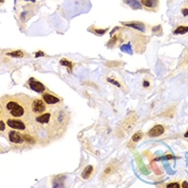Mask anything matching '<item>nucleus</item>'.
Instances as JSON below:
<instances>
[{"label":"nucleus","instance_id":"f257e3e1","mask_svg":"<svg viewBox=\"0 0 188 188\" xmlns=\"http://www.w3.org/2000/svg\"><path fill=\"white\" fill-rule=\"evenodd\" d=\"M24 97H12L2 101V114L8 115V118H24L30 113L29 102H25Z\"/></svg>","mask_w":188,"mask_h":188},{"label":"nucleus","instance_id":"f03ea898","mask_svg":"<svg viewBox=\"0 0 188 188\" xmlns=\"http://www.w3.org/2000/svg\"><path fill=\"white\" fill-rule=\"evenodd\" d=\"M45 104L46 103H45L44 100L34 99L31 104V112L34 113V114H42V113L45 112V110H46Z\"/></svg>","mask_w":188,"mask_h":188},{"label":"nucleus","instance_id":"7ed1b4c3","mask_svg":"<svg viewBox=\"0 0 188 188\" xmlns=\"http://www.w3.org/2000/svg\"><path fill=\"white\" fill-rule=\"evenodd\" d=\"M7 125L10 128H12V129L22 130V131L26 129V125H25V123L19 118H11V117H10V118L7 119Z\"/></svg>","mask_w":188,"mask_h":188},{"label":"nucleus","instance_id":"20e7f679","mask_svg":"<svg viewBox=\"0 0 188 188\" xmlns=\"http://www.w3.org/2000/svg\"><path fill=\"white\" fill-rule=\"evenodd\" d=\"M29 86H30V88H31L32 90H34V91H37V92H43L45 90L44 85L42 84V83H40V82L36 81V80H34V79L29 80Z\"/></svg>","mask_w":188,"mask_h":188},{"label":"nucleus","instance_id":"39448f33","mask_svg":"<svg viewBox=\"0 0 188 188\" xmlns=\"http://www.w3.org/2000/svg\"><path fill=\"white\" fill-rule=\"evenodd\" d=\"M43 100L45 101V103L46 104H50V105H53V104H56L58 103V102L60 101L59 98L55 97L53 94H50V92H44L43 94Z\"/></svg>","mask_w":188,"mask_h":188},{"label":"nucleus","instance_id":"423d86ee","mask_svg":"<svg viewBox=\"0 0 188 188\" xmlns=\"http://www.w3.org/2000/svg\"><path fill=\"white\" fill-rule=\"evenodd\" d=\"M9 140L13 143H23L25 141V138H24V135H22L21 133H18V132H16L13 130V131H10Z\"/></svg>","mask_w":188,"mask_h":188},{"label":"nucleus","instance_id":"0eeeda50","mask_svg":"<svg viewBox=\"0 0 188 188\" xmlns=\"http://www.w3.org/2000/svg\"><path fill=\"white\" fill-rule=\"evenodd\" d=\"M164 132V128L162 126H160V125H157V126L153 127L152 129L149 130V137H152V138L159 137V135H161Z\"/></svg>","mask_w":188,"mask_h":188},{"label":"nucleus","instance_id":"6e6552de","mask_svg":"<svg viewBox=\"0 0 188 188\" xmlns=\"http://www.w3.org/2000/svg\"><path fill=\"white\" fill-rule=\"evenodd\" d=\"M51 117H52L51 113H44V114H41L40 116H38L36 118V120H37L38 124L45 125V124H47L50 120H51Z\"/></svg>","mask_w":188,"mask_h":188},{"label":"nucleus","instance_id":"1a4fd4ad","mask_svg":"<svg viewBox=\"0 0 188 188\" xmlns=\"http://www.w3.org/2000/svg\"><path fill=\"white\" fill-rule=\"evenodd\" d=\"M124 2L133 10L141 9V3L139 2V0H124Z\"/></svg>","mask_w":188,"mask_h":188},{"label":"nucleus","instance_id":"9d476101","mask_svg":"<svg viewBox=\"0 0 188 188\" xmlns=\"http://www.w3.org/2000/svg\"><path fill=\"white\" fill-rule=\"evenodd\" d=\"M124 25H126L128 27H132V28H135L140 31H145V26L142 24V23H135V22H132V23H124Z\"/></svg>","mask_w":188,"mask_h":188},{"label":"nucleus","instance_id":"9b49d317","mask_svg":"<svg viewBox=\"0 0 188 188\" xmlns=\"http://www.w3.org/2000/svg\"><path fill=\"white\" fill-rule=\"evenodd\" d=\"M141 3L147 8H154L157 6V0H141Z\"/></svg>","mask_w":188,"mask_h":188},{"label":"nucleus","instance_id":"f8f14e48","mask_svg":"<svg viewBox=\"0 0 188 188\" xmlns=\"http://www.w3.org/2000/svg\"><path fill=\"white\" fill-rule=\"evenodd\" d=\"M92 170H94L92 169V165H87V167L84 169V171H83L82 176L84 177V179H88V177L90 176V174H91Z\"/></svg>","mask_w":188,"mask_h":188},{"label":"nucleus","instance_id":"ddd939ff","mask_svg":"<svg viewBox=\"0 0 188 188\" xmlns=\"http://www.w3.org/2000/svg\"><path fill=\"white\" fill-rule=\"evenodd\" d=\"M188 31V26H179L174 30V34H184Z\"/></svg>","mask_w":188,"mask_h":188},{"label":"nucleus","instance_id":"4468645a","mask_svg":"<svg viewBox=\"0 0 188 188\" xmlns=\"http://www.w3.org/2000/svg\"><path fill=\"white\" fill-rule=\"evenodd\" d=\"M120 51H122V52H125V53H129V54H132L131 45H130L129 43L122 45V46H120Z\"/></svg>","mask_w":188,"mask_h":188},{"label":"nucleus","instance_id":"2eb2a0df","mask_svg":"<svg viewBox=\"0 0 188 188\" xmlns=\"http://www.w3.org/2000/svg\"><path fill=\"white\" fill-rule=\"evenodd\" d=\"M8 55H9V56H12V57H16V58H21L24 54H23L22 51H14V52L8 53Z\"/></svg>","mask_w":188,"mask_h":188},{"label":"nucleus","instance_id":"dca6fc26","mask_svg":"<svg viewBox=\"0 0 188 188\" xmlns=\"http://www.w3.org/2000/svg\"><path fill=\"white\" fill-rule=\"evenodd\" d=\"M60 65H62V66H66V67H68L69 68V70L71 71V69H72V64L70 61H68L67 59H61L60 60Z\"/></svg>","mask_w":188,"mask_h":188},{"label":"nucleus","instance_id":"f3484780","mask_svg":"<svg viewBox=\"0 0 188 188\" xmlns=\"http://www.w3.org/2000/svg\"><path fill=\"white\" fill-rule=\"evenodd\" d=\"M142 135H143V133L142 132H137L133 137H132V141H134V142H138L139 140H141V138H142Z\"/></svg>","mask_w":188,"mask_h":188},{"label":"nucleus","instance_id":"a211bd4d","mask_svg":"<svg viewBox=\"0 0 188 188\" xmlns=\"http://www.w3.org/2000/svg\"><path fill=\"white\" fill-rule=\"evenodd\" d=\"M168 188H180V185L179 184V183H170V184L167 185Z\"/></svg>","mask_w":188,"mask_h":188},{"label":"nucleus","instance_id":"6ab92c4d","mask_svg":"<svg viewBox=\"0 0 188 188\" xmlns=\"http://www.w3.org/2000/svg\"><path fill=\"white\" fill-rule=\"evenodd\" d=\"M105 31H107V29H96L95 30V32L98 34H103Z\"/></svg>","mask_w":188,"mask_h":188},{"label":"nucleus","instance_id":"aec40b11","mask_svg":"<svg viewBox=\"0 0 188 188\" xmlns=\"http://www.w3.org/2000/svg\"><path fill=\"white\" fill-rule=\"evenodd\" d=\"M107 81H109L110 83H112V84H114V85H116V86H120L119 85V83L118 82H116V81H114V80H111V79H107Z\"/></svg>","mask_w":188,"mask_h":188},{"label":"nucleus","instance_id":"412c9836","mask_svg":"<svg viewBox=\"0 0 188 188\" xmlns=\"http://www.w3.org/2000/svg\"><path fill=\"white\" fill-rule=\"evenodd\" d=\"M0 126H1V131H4V129H6V125H4V122L3 120H0Z\"/></svg>","mask_w":188,"mask_h":188},{"label":"nucleus","instance_id":"4be33fe9","mask_svg":"<svg viewBox=\"0 0 188 188\" xmlns=\"http://www.w3.org/2000/svg\"><path fill=\"white\" fill-rule=\"evenodd\" d=\"M24 138H25V141L34 142V139H31V137H29V135H24Z\"/></svg>","mask_w":188,"mask_h":188},{"label":"nucleus","instance_id":"5701e85b","mask_svg":"<svg viewBox=\"0 0 188 188\" xmlns=\"http://www.w3.org/2000/svg\"><path fill=\"white\" fill-rule=\"evenodd\" d=\"M182 13H183V15H185V16H186V15H188V10L187 9H183Z\"/></svg>","mask_w":188,"mask_h":188},{"label":"nucleus","instance_id":"b1692460","mask_svg":"<svg viewBox=\"0 0 188 188\" xmlns=\"http://www.w3.org/2000/svg\"><path fill=\"white\" fill-rule=\"evenodd\" d=\"M180 187H183V188H188V183H187V182H184L182 185H180Z\"/></svg>","mask_w":188,"mask_h":188},{"label":"nucleus","instance_id":"393cba45","mask_svg":"<svg viewBox=\"0 0 188 188\" xmlns=\"http://www.w3.org/2000/svg\"><path fill=\"white\" fill-rule=\"evenodd\" d=\"M43 55H44V53H43V52H39V53H37V54H36V57L43 56Z\"/></svg>","mask_w":188,"mask_h":188},{"label":"nucleus","instance_id":"a878e982","mask_svg":"<svg viewBox=\"0 0 188 188\" xmlns=\"http://www.w3.org/2000/svg\"><path fill=\"white\" fill-rule=\"evenodd\" d=\"M149 82H144V84H143V85H144L145 87H147V86H149Z\"/></svg>","mask_w":188,"mask_h":188},{"label":"nucleus","instance_id":"bb28decb","mask_svg":"<svg viewBox=\"0 0 188 188\" xmlns=\"http://www.w3.org/2000/svg\"><path fill=\"white\" fill-rule=\"evenodd\" d=\"M185 138H188V131L186 132V133H185Z\"/></svg>","mask_w":188,"mask_h":188},{"label":"nucleus","instance_id":"cd10ccee","mask_svg":"<svg viewBox=\"0 0 188 188\" xmlns=\"http://www.w3.org/2000/svg\"><path fill=\"white\" fill-rule=\"evenodd\" d=\"M26 1H31V2H34L36 0H26Z\"/></svg>","mask_w":188,"mask_h":188}]
</instances>
